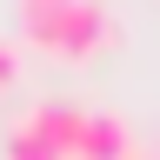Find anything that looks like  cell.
I'll list each match as a JSON object with an SVG mask.
<instances>
[{
  "instance_id": "obj_1",
  "label": "cell",
  "mask_w": 160,
  "mask_h": 160,
  "mask_svg": "<svg viewBox=\"0 0 160 160\" xmlns=\"http://www.w3.org/2000/svg\"><path fill=\"white\" fill-rule=\"evenodd\" d=\"M13 27H20V47L80 67L120 40V13L107 0H13Z\"/></svg>"
},
{
  "instance_id": "obj_2",
  "label": "cell",
  "mask_w": 160,
  "mask_h": 160,
  "mask_svg": "<svg viewBox=\"0 0 160 160\" xmlns=\"http://www.w3.org/2000/svg\"><path fill=\"white\" fill-rule=\"evenodd\" d=\"M80 133H87V100L47 93L7 120L0 160H80Z\"/></svg>"
},
{
  "instance_id": "obj_3",
  "label": "cell",
  "mask_w": 160,
  "mask_h": 160,
  "mask_svg": "<svg viewBox=\"0 0 160 160\" xmlns=\"http://www.w3.org/2000/svg\"><path fill=\"white\" fill-rule=\"evenodd\" d=\"M80 160H133V133H127V120H120V113H107V107H87Z\"/></svg>"
},
{
  "instance_id": "obj_4",
  "label": "cell",
  "mask_w": 160,
  "mask_h": 160,
  "mask_svg": "<svg viewBox=\"0 0 160 160\" xmlns=\"http://www.w3.org/2000/svg\"><path fill=\"white\" fill-rule=\"evenodd\" d=\"M20 67H27V53H20V33H0V100L20 87Z\"/></svg>"
}]
</instances>
